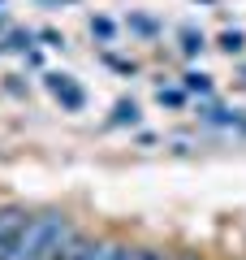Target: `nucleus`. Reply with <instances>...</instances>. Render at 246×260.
<instances>
[{
	"label": "nucleus",
	"instance_id": "nucleus-10",
	"mask_svg": "<svg viewBox=\"0 0 246 260\" xmlns=\"http://www.w3.org/2000/svg\"><path fill=\"white\" fill-rule=\"evenodd\" d=\"M169 260H203V256H199V251H173Z\"/></svg>",
	"mask_w": 246,
	"mask_h": 260
},
{
	"label": "nucleus",
	"instance_id": "nucleus-1",
	"mask_svg": "<svg viewBox=\"0 0 246 260\" xmlns=\"http://www.w3.org/2000/svg\"><path fill=\"white\" fill-rule=\"evenodd\" d=\"M73 239H78L73 217L61 213V208H44V213H30V221L22 225L9 260H61V251Z\"/></svg>",
	"mask_w": 246,
	"mask_h": 260
},
{
	"label": "nucleus",
	"instance_id": "nucleus-7",
	"mask_svg": "<svg viewBox=\"0 0 246 260\" xmlns=\"http://www.w3.org/2000/svg\"><path fill=\"white\" fill-rule=\"evenodd\" d=\"M186 91H212L208 74H186Z\"/></svg>",
	"mask_w": 246,
	"mask_h": 260
},
{
	"label": "nucleus",
	"instance_id": "nucleus-8",
	"mask_svg": "<svg viewBox=\"0 0 246 260\" xmlns=\"http://www.w3.org/2000/svg\"><path fill=\"white\" fill-rule=\"evenodd\" d=\"M182 39H186V44H182V48H186V52H199V48H203V35H194V30H186V35H182Z\"/></svg>",
	"mask_w": 246,
	"mask_h": 260
},
{
	"label": "nucleus",
	"instance_id": "nucleus-5",
	"mask_svg": "<svg viewBox=\"0 0 246 260\" xmlns=\"http://www.w3.org/2000/svg\"><path fill=\"white\" fill-rule=\"evenodd\" d=\"M126 121H130V126L138 121V104L134 100H121L117 109H112V126H126Z\"/></svg>",
	"mask_w": 246,
	"mask_h": 260
},
{
	"label": "nucleus",
	"instance_id": "nucleus-3",
	"mask_svg": "<svg viewBox=\"0 0 246 260\" xmlns=\"http://www.w3.org/2000/svg\"><path fill=\"white\" fill-rule=\"evenodd\" d=\"M48 91H52V95H56V100H61V104H65L69 113H78L82 104H87V95H82V87L73 83L69 74H48Z\"/></svg>",
	"mask_w": 246,
	"mask_h": 260
},
{
	"label": "nucleus",
	"instance_id": "nucleus-9",
	"mask_svg": "<svg viewBox=\"0 0 246 260\" xmlns=\"http://www.w3.org/2000/svg\"><path fill=\"white\" fill-rule=\"evenodd\" d=\"M160 104H182V91H160Z\"/></svg>",
	"mask_w": 246,
	"mask_h": 260
},
{
	"label": "nucleus",
	"instance_id": "nucleus-6",
	"mask_svg": "<svg viewBox=\"0 0 246 260\" xmlns=\"http://www.w3.org/2000/svg\"><path fill=\"white\" fill-rule=\"evenodd\" d=\"M242 48H246V35H242V30H225V35H220V52L233 56V52H242Z\"/></svg>",
	"mask_w": 246,
	"mask_h": 260
},
{
	"label": "nucleus",
	"instance_id": "nucleus-4",
	"mask_svg": "<svg viewBox=\"0 0 246 260\" xmlns=\"http://www.w3.org/2000/svg\"><path fill=\"white\" fill-rule=\"evenodd\" d=\"M100 243H104V239H91V234L78 230V239L61 251V260H100Z\"/></svg>",
	"mask_w": 246,
	"mask_h": 260
},
{
	"label": "nucleus",
	"instance_id": "nucleus-2",
	"mask_svg": "<svg viewBox=\"0 0 246 260\" xmlns=\"http://www.w3.org/2000/svg\"><path fill=\"white\" fill-rule=\"evenodd\" d=\"M26 221H30V213L22 204H5L0 208V260H9V251H13V243H18V234H22Z\"/></svg>",
	"mask_w": 246,
	"mask_h": 260
}]
</instances>
